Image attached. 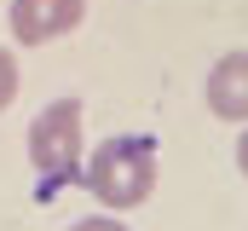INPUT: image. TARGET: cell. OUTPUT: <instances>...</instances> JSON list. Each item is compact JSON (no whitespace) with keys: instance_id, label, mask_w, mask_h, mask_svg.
Listing matches in <instances>:
<instances>
[{"instance_id":"52a82bcc","label":"cell","mask_w":248,"mask_h":231,"mask_svg":"<svg viewBox=\"0 0 248 231\" xmlns=\"http://www.w3.org/2000/svg\"><path fill=\"white\" fill-rule=\"evenodd\" d=\"M237 168H243V179H248V133L237 139Z\"/></svg>"},{"instance_id":"8992f818","label":"cell","mask_w":248,"mask_h":231,"mask_svg":"<svg viewBox=\"0 0 248 231\" xmlns=\"http://www.w3.org/2000/svg\"><path fill=\"white\" fill-rule=\"evenodd\" d=\"M69 231H127V226L116 220V214H87V220H75Z\"/></svg>"},{"instance_id":"6da1fadb","label":"cell","mask_w":248,"mask_h":231,"mask_svg":"<svg viewBox=\"0 0 248 231\" xmlns=\"http://www.w3.org/2000/svg\"><path fill=\"white\" fill-rule=\"evenodd\" d=\"M81 185L104 202V208H139L156 191V139L116 133L93 150V162L81 168Z\"/></svg>"},{"instance_id":"3957f363","label":"cell","mask_w":248,"mask_h":231,"mask_svg":"<svg viewBox=\"0 0 248 231\" xmlns=\"http://www.w3.org/2000/svg\"><path fill=\"white\" fill-rule=\"evenodd\" d=\"M81 12H87V0H12L6 17H12V35L23 47H46L81 23Z\"/></svg>"},{"instance_id":"7a4b0ae2","label":"cell","mask_w":248,"mask_h":231,"mask_svg":"<svg viewBox=\"0 0 248 231\" xmlns=\"http://www.w3.org/2000/svg\"><path fill=\"white\" fill-rule=\"evenodd\" d=\"M29 162L41 173V197L46 191H63L69 179H81V104L75 99H58L35 116L29 127Z\"/></svg>"},{"instance_id":"277c9868","label":"cell","mask_w":248,"mask_h":231,"mask_svg":"<svg viewBox=\"0 0 248 231\" xmlns=\"http://www.w3.org/2000/svg\"><path fill=\"white\" fill-rule=\"evenodd\" d=\"M208 110L219 121H248V52H225L208 69Z\"/></svg>"},{"instance_id":"5b68a950","label":"cell","mask_w":248,"mask_h":231,"mask_svg":"<svg viewBox=\"0 0 248 231\" xmlns=\"http://www.w3.org/2000/svg\"><path fill=\"white\" fill-rule=\"evenodd\" d=\"M12 99H17V64H12V52L0 47V110H6Z\"/></svg>"}]
</instances>
